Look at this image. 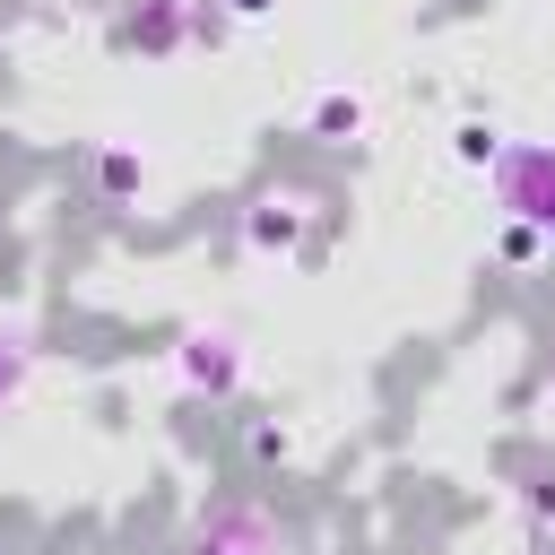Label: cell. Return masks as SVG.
<instances>
[{"label": "cell", "instance_id": "obj_1", "mask_svg": "<svg viewBox=\"0 0 555 555\" xmlns=\"http://www.w3.org/2000/svg\"><path fill=\"white\" fill-rule=\"evenodd\" d=\"M191 555H286V520L260 494H208L191 512Z\"/></svg>", "mask_w": 555, "mask_h": 555}, {"label": "cell", "instance_id": "obj_2", "mask_svg": "<svg viewBox=\"0 0 555 555\" xmlns=\"http://www.w3.org/2000/svg\"><path fill=\"white\" fill-rule=\"evenodd\" d=\"M486 182H494L503 217H520V225H538V234L555 243V139H520V147H503V165H494Z\"/></svg>", "mask_w": 555, "mask_h": 555}, {"label": "cell", "instance_id": "obj_3", "mask_svg": "<svg viewBox=\"0 0 555 555\" xmlns=\"http://www.w3.org/2000/svg\"><path fill=\"white\" fill-rule=\"evenodd\" d=\"M173 373H182L199 399H234V390H243V338H234L225 321H191V330L173 338Z\"/></svg>", "mask_w": 555, "mask_h": 555}, {"label": "cell", "instance_id": "obj_4", "mask_svg": "<svg viewBox=\"0 0 555 555\" xmlns=\"http://www.w3.org/2000/svg\"><path fill=\"white\" fill-rule=\"evenodd\" d=\"M304 225H312V191H304V182H269V191L243 208V251L295 260V251H304Z\"/></svg>", "mask_w": 555, "mask_h": 555}, {"label": "cell", "instance_id": "obj_5", "mask_svg": "<svg viewBox=\"0 0 555 555\" xmlns=\"http://www.w3.org/2000/svg\"><path fill=\"white\" fill-rule=\"evenodd\" d=\"M121 43H130L139 61H173V52L191 43V0H130Z\"/></svg>", "mask_w": 555, "mask_h": 555}, {"label": "cell", "instance_id": "obj_6", "mask_svg": "<svg viewBox=\"0 0 555 555\" xmlns=\"http://www.w3.org/2000/svg\"><path fill=\"white\" fill-rule=\"evenodd\" d=\"M364 121H373V104H364L356 87H321V95H312V139L356 147V139H364Z\"/></svg>", "mask_w": 555, "mask_h": 555}, {"label": "cell", "instance_id": "obj_7", "mask_svg": "<svg viewBox=\"0 0 555 555\" xmlns=\"http://www.w3.org/2000/svg\"><path fill=\"white\" fill-rule=\"evenodd\" d=\"M95 191H104V199H139V191H147V156L121 147V139L95 147Z\"/></svg>", "mask_w": 555, "mask_h": 555}, {"label": "cell", "instance_id": "obj_8", "mask_svg": "<svg viewBox=\"0 0 555 555\" xmlns=\"http://www.w3.org/2000/svg\"><path fill=\"white\" fill-rule=\"evenodd\" d=\"M503 147H512V139H503L494 121H460V130H451V156H460L468 173H494V165H503Z\"/></svg>", "mask_w": 555, "mask_h": 555}, {"label": "cell", "instance_id": "obj_9", "mask_svg": "<svg viewBox=\"0 0 555 555\" xmlns=\"http://www.w3.org/2000/svg\"><path fill=\"white\" fill-rule=\"evenodd\" d=\"M35 382V338L26 330H0V408H17Z\"/></svg>", "mask_w": 555, "mask_h": 555}, {"label": "cell", "instance_id": "obj_10", "mask_svg": "<svg viewBox=\"0 0 555 555\" xmlns=\"http://www.w3.org/2000/svg\"><path fill=\"white\" fill-rule=\"evenodd\" d=\"M243 451H251V468H286V460H295V434L269 425V416H251V425H243Z\"/></svg>", "mask_w": 555, "mask_h": 555}, {"label": "cell", "instance_id": "obj_11", "mask_svg": "<svg viewBox=\"0 0 555 555\" xmlns=\"http://www.w3.org/2000/svg\"><path fill=\"white\" fill-rule=\"evenodd\" d=\"M494 251H503L512 269H529V260H546V234H538V225H520V217H503V234H494Z\"/></svg>", "mask_w": 555, "mask_h": 555}, {"label": "cell", "instance_id": "obj_12", "mask_svg": "<svg viewBox=\"0 0 555 555\" xmlns=\"http://www.w3.org/2000/svg\"><path fill=\"white\" fill-rule=\"evenodd\" d=\"M225 35H234V17H225L217 0H191V43H208V52H217Z\"/></svg>", "mask_w": 555, "mask_h": 555}, {"label": "cell", "instance_id": "obj_13", "mask_svg": "<svg viewBox=\"0 0 555 555\" xmlns=\"http://www.w3.org/2000/svg\"><path fill=\"white\" fill-rule=\"evenodd\" d=\"M520 503H529V529H555V468H538L520 486Z\"/></svg>", "mask_w": 555, "mask_h": 555}, {"label": "cell", "instance_id": "obj_14", "mask_svg": "<svg viewBox=\"0 0 555 555\" xmlns=\"http://www.w3.org/2000/svg\"><path fill=\"white\" fill-rule=\"evenodd\" d=\"M217 9H225V17H234V26H251V17H269V9H278V0H217Z\"/></svg>", "mask_w": 555, "mask_h": 555}, {"label": "cell", "instance_id": "obj_15", "mask_svg": "<svg viewBox=\"0 0 555 555\" xmlns=\"http://www.w3.org/2000/svg\"><path fill=\"white\" fill-rule=\"evenodd\" d=\"M546 399H555V373H546Z\"/></svg>", "mask_w": 555, "mask_h": 555}]
</instances>
